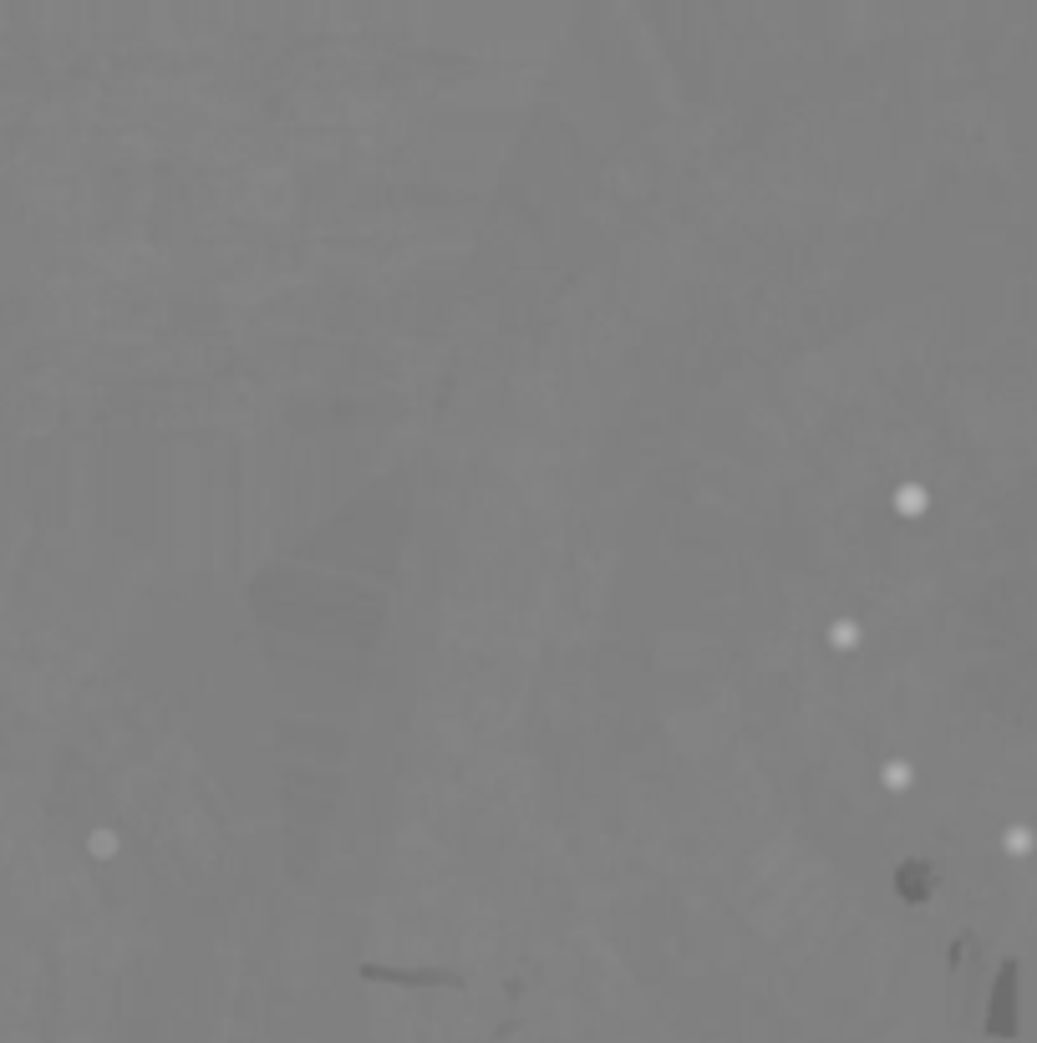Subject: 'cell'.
<instances>
[{"mask_svg": "<svg viewBox=\"0 0 1037 1043\" xmlns=\"http://www.w3.org/2000/svg\"><path fill=\"white\" fill-rule=\"evenodd\" d=\"M855 637H859V626H855V621H834V647H849Z\"/></svg>", "mask_w": 1037, "mask_h": 1043, "instance_id": "6da1fadb", "label": "cell"}]
</instances>
